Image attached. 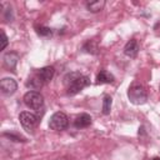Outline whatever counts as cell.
<instances>
[{"instance_id": "cell-2", "label": "cell", "mask_w": 160, "mask_h": 160, "mask_svg": "<svg viewBox=\"0 0 160 160\" xmlns=\"http://www.w3.org/2000/svg\"><path fill=\"white\" fill-rule=\"evenodd\" d=\"M128 98L129 100L135 104V105H141L144 102H146L148 100V92L146 89L144 88V85H141L140 82H132L128 90Z\"/></svg>"}, {"instance_id": "cell-1", "label": "cell", "mask_w": 160, "mask_h": 160, "mask_svg": "<svg viewBox=\"0 0 160 160\" xmlns=\"http://www.w3.org/2000/svg\"><path fill=\"white\" fill-rule=\"evenodd\" d=\"M64 82L66 84L68 95H76L90 84V79L86 75L80 74L79 71H72L65 75Z\"/></svg>"}, {"instance_id": "cell-19", "label": "cell", "mask_w": 160, "mask_h": 160, "mask_svg": "<svg viewBox=\"0 0 160 160\" xmlns=\"http://www.w3.org/2000/svg\"><path fill=\"white\" fill-rule=\"evenodd\" d=\"M5 12H6L5 20H6V21H12V19H14V15H12V9H11V8H8V9L5 10Z\"/></svg>"}, {"instance_id": "cell-9", "label": "cell", "mask_w": 160, "mask_h": 160, "mask_svg": "<svg viewBox=\"0 0 160 160\" xmlns=\"http://www.w3.org/2000/svg\"><path fill=\"white\" fill-rule=\"evenodd\" d=\"M138 52H139V44L135 39H131L124 46V54L129 58H135L138 55Z\"/></svg>"}, {"instance_id": "cell-21", "label": "cell", "mask_w": 160, "mask_h": 160, "mask_svg": "<svg viewBox=\"0 0 160 160\" xmlns=\"http://www.w3.org/2000/svg\"><path fill=\"white\" fill-rule=\"evenodd\" d=\"M152 160H160V158H154Z\"/></svg>"}, {"instance_id": "cell-12", "label": "cell", "mask_w": 160, "mask_h": 160, "mask_svg": "<svg viewBox=\"0 0 160 160\" xmlns=\"http://www.w3.org/2000/svg\"><path fill=\"white\" fill-rule=\"evenodd\" d=\"M105 6V1L104 0H96V1H90L86 4V9L91 12H99L102 10V8Z\"/></svg>"}, {"instance_id": "cell-10", "label": "cell", "mask_w": 160, "mask_h": 160, "mask_svg": "<svg viewBox=\"0 0 160 160\" xmlns=\"http://www.w3.org/2000/svg\"><path fill=\"white\" fill-rule=\"evenodd\" d=\"M90 124H91V116H90L89 114H85V112L80 114V115L75 119V121H74V125H75V128H78V129L88 128Z\"/></svg>"}, {"instance_id": "cell-8", "label": "cell", "mask_w": 160, "mask_h": 160, "mask_svg": "<svg viewBox=\"0 0 160 160\" xmlns=\"http://www.w3.org/2000/svg\"><path fill=\"white\" fill-rule=\"evenodd\" d=\"M55 74V69L52 66H44L38 71V76L40 78V80L42 81V84H48L51 81V79L54 78Z\"/></svg>"}, {"instance_id": "cell-4", "label": "cell", "mask_w": 160, "mask_h": 160, "mask_svg": "<svg viewBox=\"0 0 160 160\" xmlns=\"http://www.w3.org/2000/svg\"><path fill=\"white\" fill-rule=\"evenodd\" d=\"M24 102L26 106L34 110H40L44 106V98L38 91H28L24 95Z\"/></svg>"}, {"instance_id": "cell-7", "label": "cell", "mask_w": 160, "mask_h": 160, "mask_svg": "<svg viewBox=\"0 0 160 160\" xmlns=\"http://www.w3.org/2000/svg\"><path fill=\"white\" fill-rule=\"evenodd\" d=\"M18 60H19V54L15 52V51H9L4 55L2 58V62H4V66L9 70H14L16 64H18Z\"/></svg>"}, {"instance_id": "cell-18", "label": "cell", "mask_w": 160, "mask_h": 160, "mask_svg": "<svg viewBox=\"0 0 160 160\" xmlns=\"http://www.w3.org/2000/svg\"><path fill=\"white\" fill-rule=\"evenodd\" d=\"M8 36H6V34L4 32V31H1V50H5V48L8 46Z\"/></svg>"}, {"instance_id": "cell-11", "label": "cell", "mask_w": 160, "mask_h": 160, "mask_svg": "<svg viewBox=\"0 0 160 160\" xmlns=\"http://www.w3.org/2000/svg\"><path fill=\"white\" fill-rule=\"evenodd\" d=\"M114 80H115L114 75L106 70H101L96 76V84H111L114 82Z\"/></svg>"}, {"instance_id": "cell-6", "label": "cell", "mask_w": 160, "mask_h": 160, "mask_svg": "<svg viewBox=\"0 0 160 160\" xmlns=\"http://www.w3.org/2000/svg\"><path fill=\"white\" fill-rule=\"evenodd\" d=\"M0 89L2 91V94L5 95H11L16 91L18 89V82L12 79V78H4L0 81Z\"/></svg>"}, {"instance_id": "cell-3", "label": "cell", "mask_w": 160, "mask_h": 160, "mask_svg": "<svg viewBox=\"0 0 160 160\" xmlns=\"http://www.w3.org/2000/svg\"><path fill=\"white\" fill-rule=\"evenodd\" d=\"M69 125V118L66 116L65 112L62 111H56L54 112L51 116H50V120H49V128L51 130H55V131H61V130H65Z\"/></svg>"}, {"instance_id": "cell-20", "label": "cell", "mask_w": 160, "mask_h": 160, "mask_svg": "<svg viewBox=\"0 0 160 160\" xmlns=\"http://www.w3.org/2000/svg\"><path fill=\"white\" fill-rule=\"evenodd\" d=\"M154 30H156V31H160V21L155 24V26H154Z\"/></svg>"}, {"instance_id": "cell-17", "label": "cell", "mask_w": 160, "mask_h": 160, "mask_svg": "<svg viewBox=\"0 0 160 160\" xmlns=\"http://www.w3.org/2000/svg\"><path fill=\"white\" fill-rule=\"evenodd\" d=\"M2 135L6 136V138H9V139L12 140V141H26L24 138L19 136V135H15V134H12V132H4Z\"/></svg>"}, {"instance_id": "cell-16", "label": "cell", "mask_w": 160, "mask_h": 160, "mask_svg": "<svg viewBox=\"0 0 160 160\" xmlns=\"http://www.w3.org/2000/svg\"><path fill=\"white\" fill-rule=\"evenodd\" d=\"M36 32H38V35H40V36H50V35L52 34L51 29L48 28V26H40V28H38V29H36Z\"/></svg>"}, {"instance_id": "cell-14", "label": "cell", "mask_w": 160, "mask_h": 160, "mask_svg": "<svg viewBox=\"0 0 160 160\" xmlns=\"http://www.w3.org/2000/svg\"><path fill=\"white\" fill-rule=\"evenodd\" d=\"M82 50L86 51V52H90V54H96L98 52V45L94 40H88L84 46H82Z\"/></svg>"}, {"instance_id": "cell-13", "label": "cell", "mask_w": 160, "mask_h": 160, "mask_svg": "<svg viewBox=\"0 0 160 160\" xmlns=\"http://www.w3.org/2000/svg\"><path fill=\"white\" fill-rule=\"evenodd\" d=\"M26 86L30 88L31 90H38L42 86V81L40 80V78L38 75H35V76L29 78V80L26 81Z\"/></svg>"}, {"instance_id": "cell-15", "label": "cell", "mask_w": 160, "mask_h": 160, "mask_svg": "<svg viewBox=\"0 0 160 160\" xmlns=\"http://www.w3.org/2000/svg\"><path fill=\"white\" fill-rule=\"evenodd\" d=\"M111 104H112L111 96L105 95L104 96V100H102V114H105V115L110 114V111H111Z\"/></svg>"}, {"instance_id": "cell-5", "label": "cell", "mask_w": 160, "mask_h": 160, "mask_svg": "<svg viewBox=\"0 0 160 160\" xmlns=\"http://www.w3.org/2000/svg\"><path fill=\"white\" fill-rule=\"evenodd\" d=\"M19 120H20L21 126H22L26 131H29V132L32 131V130L36 128L38 121H39L38 116L34 115L32 112H29V111H22V112H20Z\"/></svg>"}]
</instances>
